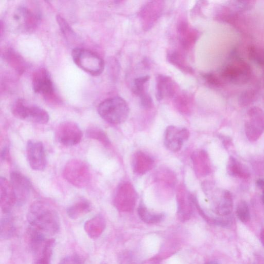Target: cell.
I'll use <instances>...</instances> for the list:
<instances>
[{"label": "cell", "mask_w": 264, "mask_h": 264, "mask_svg": "<svg viewBox=\"0 0 264 264\" xmlns=\"http://www.w3.org/2000/svg\"><path fill=\"white\" fill-rule=\"evenodd\" d=\"M29 230L47 238L60 230L61 222L56 210L46 201L38 200L30 207L27 215Z\"/></svg>", "instance_id": "6da1fadb"}, {"label": "cell", "mask_w": 264, "mask_h": 264, "mask_svg": "<svg viewBox=\"0 0 264 264\" xmlns=\"http://www.w3.org/2000/svg\"><path fill=\"white\" fill-rule=\"evenodd\" d=\"M39 21V14L24 5L18 6L11 10L5 19L8 29L17 33L33 32L37 27Z\"/></svg>", "instance_id": "7a4b0ae2"}, {"label": "cell", "mask_w": 264, "mask_h": 264, "mask_svg": "<svg viewBox=\"0 0 264 264\" xmlns=\"http://www.w3.org/2000/svg\"><path fill=\"white\" fill-rule=\"evenodd\" d=\"M99 115L107 122L119 124L124 122L128 117L129 108L122 98L114 97L106 99L98 108Z\"/></svg>", "instance_id": "3957f363"}, {"label": "cell", "mask_w": 264, "mask_h": 264, "mask_svg": "<svg viewBox=\"0 0 264 264\" xmlns=\"http://www.w3.org/2000/svg\"><path fill=\"white\" fill-rule=\"evenodd\" d=\"M63 177L74 187L80 189L84 188L90 183L91 170L85 162L73 159L66 164L63 170Z\"/></svg>", "instance_id": "277c9868"}, {"label": "cell", "mask_w": 264, "mask_h": 264, "mask_svg": "<svg viewBox=\"0 0 264 264\" xmlns=\"http://www.w3.org/2000/svg\"><path fill=\"white\" fill-rule=\"evenodd\" d=\"M72 57L77 67L90 75L98 76L104 70V61L93 51L76 48L72 52Z\"/></svg>", "instance_id": "5b68a950"}, {"label": "cell", "mask_w": 264, "mask_h": 264, "mask_svg": "<svg viewBox=\"0 0 264 264\" xmlns=\"http://www.w3.org/2000/svg\"><path fill=\"white\" fill-rule=\"evenodd\" d=\"M12 111L17 118L39 124H46L49 120V114L45 110L29 105L22 99H17L14 103Z\"/></svg>", "instance_id": "8992f818"}, {"label": "cell", "mask_w": 264, "mask_h": 264, "mask_svg": "<svg viewBox=\"0 0 264 264\" xmlns=\"http://www.w3.org/2000/svg\"><path fill=\"white\" fill-rule=\"evenodd\" d=\"M245 129L250 142H255L260 139L264 132V113L261 109L254 107L249 110Z\"/></svg>", "instance_id": "52a82bcc"}, {"label": "cell", "mask_w": 264, "mask_h": 264, "mask_svg": "<svg viewBox=\"0 0 264 264\" xmlns=\"http://www.w3.org/2000/svg\"><path fill=\"white\" fill-rule=\"evenodd\" d=\"M56 137L58 141L65 146H73L80 143L83 134L80 127L72 122H65L57 128Z\"/></svg>", "instance_id": "ba28073f"}, {"label": "cell", "mask_w": 264, "mask_h": 264, "mask_svg": "<svg viewBox=\"0 0 264 264\" xmlns=\"http://www.w3.org/2000/svg\"><path fill=\"white\" fill-rule=\"evenodd\" d=\"M27 157L31 168L36 171H43L47 165L45 148L42 142L30 140L27 145Z\"/></svg>", "instance_id": "9c48e42d"}, {"label": "cell", "mask_w": 264, "mask_h": 264, "mask_svg": "<svg viewBox=\"0 0 264 264\" xmlns=\"http://www.w3.org/2000/svg\"><path fill=\"white\" fill-rule=\"evenodd\" d=\"M137 194L130 184L124 183L118 188L114 203L115 207L121 212L133 210L137 201Z\"/></svg>", "instance_id": "30bf717a"}, {"label": "cell", "mask_w": 264, "mask_h": 264, "mask_svg": "<svg viewBox=\"0 0 264 264\" xmlns=\"http://www.w3.org/2000/svg\"><path fill=\"white\" fill-rule=\"evenodd\" d=\"M189 130L186 128L169 126L166 130L164 144L166 147L172 152L180 151L184 141L190 138Z\"/></svg>", "instance_id": "8fae6325"}, {"label": "cell", "mask_w": 264, "mask_h": 264, "mask_svg": "<svg viewBox=\"0 0 264 264\" xmlns=\"http://www.w3.org/2000/svg\"><path fill=\"white\" fill-rule=\"evenodd\" d=\"M10 182L16 196L17 204L21 205L25 203L32 190L30 181L21 172L13 171L11 173Z\"/></svg>", "instance_id": "7c38bea8"}, {"label": "cell", "mask_w": 264, "mask_h": 264, "mask_svg": "<svg viewBox=\"0 0 264 264\" xmlns=\"http://www.w3.org/2000/svg\"><path fill=\"white\" fill-rule=\"evenodd\" d=\"M251 74L249 66L240 60L227 65L222 72L227 80L235 83H243L248 81Z\"/></svg>", "instance_id": "4fadbf2b"}, {"label": "cell", "mask_w": 264, "mask_h": 264, "mask_svg": "<svg viewBox=\"0 0 264 264\" xmlns=\"http://www.w3.org/2000/svg\"><path fill=\"white\" fill-rule=\"evenodd\" d=\"M32 85L34 91L38 94L49 96L54 92V86L49 72L40 68L33 74Z\"/></svg>", "instance_id": "5bb4252c"}, {"label": "cell", "mask_w": 264, "mask_h": 264, "mask_svg": "<svg viewBox=\"0 0 264 264\" xmlns=\"http://www.w3.org/2000/svg\"><path fill=\"white\" fill-rule=\"evenodd\" d=\"M17 204L16 196L11 182L6 178H0V205L3 212L9 214Z\"/></svg>", "instance_id": "9a60e30c"}, {"label": "cell", "mask_w": 264, "mask_h": 264, "mask_svg": "<svg viewBox=\"0 0 264 264\" xmlns=\"http://www.w3.org/2000/svg\"><path fill=\"white\" fill-rule=\"evenodd\" d=\"M177 87L172 79L165 75H159L156 77V95L158 101L174 97Z\"/></svg>", "instance_id": "2e32d148"}, {"label": "cell", "mask_w": 264, "mask_h": 264, "mask_svg": "<svg viewBox=\"0 0 264 264\" xmlns=\"http://www.w3.org/2000/svg\"><path fill=\"white\" fill-rule=\"evenodd\" d=\"M106 225L105 219L103 216L98 215L85 223L84 230L90 238L97 239L102 234Z\"/></svg>", "instance_id": "e0dca14e"}, {"label": "cell", "mask_w": 264, "mask_h": 264, "mask_svg": "<svg viewBox=\"0 0 264 264\" xmlns=\"http://www.w3.org/2000/svg\"><path fill=\"white\" fill-rule=\"evenodd\" d=\"M184 191L180 190L177 196L178 214L179 219L182 222H186L191 218L192 214V201L190 195L186 196Z\"/></svg>", "instance_id": "ac0fdd59"}, {"label": "cell", "mask_w": 264, "mask_h": 264, "mask_svg": "<svg viewBox=\"0 0 264 264\" xmlns=\"http://www.w3.org/2000/svg\"><path fill=\"white\" fill-rule=\"evenodd\" d=\"M157 2H152L147 4L142 9L141 17L145 25H147V29L151 28L154 22L157 21L161 14L160 5L156 4Z\"/></svg>", "instance_id": "d6986e66"}, {"label": "cell", "mask_w": 264, "mask_h": 264, "mask_svg": "<svg viewBox=\"0 0 264 264\" xmlns=\"http://www.w3.org/2000/svg\"><path fill=\"white\" fill-rule=\"evenodd\" d=\"M233 209V200L231 194L228 191H224L214 208L215 213L219 216L226 217L231 214Z\"/></svg>", "instance_id": "ffe728a7"}, {"label": "cell", "mask_w": 264, "mask_h": 264, "mask_svg": "<svg viewBox=\"0 0 264 264\" xmlns=\"http://www.w3.org/2000/svg\"><path fill=\"white\" fill-rule=\"evenodd\" d=\"M178 32L181 44L186 49L191 47L197 40L198 37L197 31L191 28L186 22L180 23Z\"/></svg>", "instance_id": "44dd1931"}, {"label": "cell", "mask_w": 264, "mask_h": 264, "mask_svg": "<svg viewBox=\"0 0 264 264\" xmlns=\"http://www.w3.org/2000/svg\"><path fill=\"white\" fill-rule=\"evenodd\" d=\"M227 169L229 174L235 178L247 180L250 176L248 169L232 156H231L228 160Z\"/></svg>", "instance_id": "7402d4cb"}, {"label": "cell", "mask_w": 264, "mask_h": 264, "mask_svg": "<svg viewBox=\"0 0 264 264\" xmlns=\"http://www.w3.org/2000/svg\"><path fill=\"white\" fill-rule=\"evenodd\" d=\"M92 210V205L89 201L82 199L69 206L67 213L68 217L72 219H76L89 213Z\"/></svg>", "instance_id": "603a6c76"}, {"label": "cell", "mask_w": 264, "mask_h": 264, "mask_svg": "<svg viewBox=\"0 0 264 264\" xmlns=\"http://www.w3.org/2000/svg\"><path fill=\"white\" fill-rule=\"evenodd\" d=\"M154 161L151 157L142 152H138L135 159L134 171L140 174H143L150 170Z\"/></svg>", "instance_id": "cb8c5ba5"}, {"label": "cell", "mask_w": 264, "mask_h": 264, "mask_svg": "<svg viewBox=\"0 0 264 264\" xmlns=\"http://www.w3.org/2000/svg\"><path fill=\"white\" fill-rule=\"evenodd\" d=\"M16 228L13 219L9 216L3 218L0 223V237L2 239L8 240L16 234Z\"/></svg>", "instance_id": "d4e9b609"}, {"label": "cell", "mask_w": 264, "mask_h": 264, "mask_svg": "<svg viewBox=\"0 0 264 264\" xmlns=\"http://www.w3.org/2000/svg\"><path fill=\"white\" fill-rule=\"evenodd\" d=\"M167 61L169 63L185 72L192 73L193 70L189 66L183 56L176 51H171L167 54Z\"/></svg>", "instance_id": "484cf974"}, {"label": "cell", "mask_w": 264, "mask_h": 264, "mask_svg": "<svg viewBox=\"0 0 264 264\" xmlns=\"http://www.w3.org/2000/svg\"><path fill=\"white\" fill-rule=\"evenodd\" d=\"M138 214L142 221L148 224L160 223L164 218L163 214L151 212L143 204H141L138 208Z\"/></svg>", "instance_id": "4316f807"}, {"label": "cell", "mask_w": 264, "mask_h": 264, "mask_svg": "<svg viewBox=\"0 0 264 264\" xmlns=\"http://www.w3.org/2000/svg\"><path fill=\"white\" fill-rule=\"evenodd\" d=\"M192 160L198 172L203 174L208 172V156L204 151L195 152L192 155Z\"/></svg>", "instance_id": "83f0119b"}, {"label": "cell", "mask_w": 264, "mask_h": 264, "mask_svg": "<svg viewBox=\"0 0 264 264\" xmlns=\"http://www.w3.org/2000/svg\"><path fill=\"white\" fill-rule=\"evenodd\" d=\"M86 136L89 139L98 141L105 147L109 146L110 144V141L105 132L97 127L88 128Z\"/></svg>", "instance_id": "f1b7e54d"}, {"label": "cell", "mask_w": 264, "mask_h": 264, "mask_svg": "<svg viewBox=\"0 0 264 264\" xmlns=\"http://www.w3.org/2000/svg\"><path fill=\"white\" fill-rule=\"evenodd\" d=\"M6 58L11 65L18 72L22 73L24 70V61L15 51L12 50H9L6 53Z\"/></svg>", "instance_id": "f546056e"}, {"label": "cell", "mask_w": 264, "mask_h": 264, "mask_svg": "<svg viewBox=\"0 0 264 264\" xmlns=\"http://www.w3.org/2000/svg\"><path fill=\"white\" fill-rule=\"evenodd\" d=\"M150 80L149 75H145L136 78L134 82V92L140 98L148 93L146 92V84Z\"/></svg>", "instance_id": "4dcf8cb0"}, {"label": "cell", "mask_w": 264, "mask_h": 264, "mask_svg": "<svg viewBox=\"0 0 264 264\" xmlns=\"http://www.w3.org/2000/svg\"><path fill=\"white\" fill-rule=\"evenodd\" d=\"M236 214L243 223H247L250 221L249 208L245 201L242 200L239 203L236 208Z\"/></svg>", "instance_id": "1f68e13d"}, {"label": "cell", "mask_w": 264, "mask_h": 264, "mask_svg": "<svg viewBox=\"0 0 264 264\" xmlns=\"http://www.w3.org/2000/svg\"><path fill=\"white\" fill-rule=\"evenodd\" d=\"M58 23L61 28L62 33L69 41L75 39V33L70 27L67 21L61 16H57Z\"/></svg>", "instance_id": "d6a6232c"}, {"label": "cell", "mask_w": 264, "mask_h": 264, "mask_svg": "<svg viewBox=\"0 0 264 264\" xmlns=\"http://www.w3.org/2000/svg\"><path fill=\"white\" fill-rule=\"evenodd\" d=\"M264 54L259 52L254 47H251L249 49V55L251 59L260 65H264Z\"/></svg>", "instance_id": "836d02e7"}, {"label": "cell", "mask_w": 264, "mask_h": 264, "mask_svg": "<svg viewBox=\"0 0 264 264\" xmlns=\"http://www.w3.org/2000/svg\"><path fill=\"white\" fill-rule=\"evenodd\" d=\"M183 96H180L177 99V102L176 103H177V105L179 110L183 112H185L189 110V108L188 106L189 107L190 104V100L189 98L187 96H184V95H182Z\"/></svg>", "instance_id": "e575fe53"}, {"label": "cell", "mask_w": 264, "mask_h": 264, "mask_svg": "<svg viewBox=\"0 0 264 264\" xmlns=\"http://www.w3.org/2000/svg\"><path fill=\"white\" fill-rule=\"evenodd\" d=\"M59 264H81V259L76 255H71L64 258Z\"/></svg>", "instance_id": "d590c367"}, {"label": "cell", "mask_w": 264, "mask_h": 264, "mask_svg": "<svg viewBox=\"0 0 264 264\" xmlns=\"http://www.w3.org/2000/svg\"><path fill=\"white\" fill-rule=\"evenodd\" d=\"M204 78L209 84L213 86H218L221 85V82L219 78L213 74H206Z\"/></svg>", "instance_id": "8d00e7d4"}, {"label": "cell", "mask_w": 264, "mask_h": 264, "mask_svg": "<svg viewBox=\"0 0 264 264\" xmlns=\"http://www.w3.org/2000/svg\"><path fill=\"white\" fill-rule=\"evenodd\" d=\"M9 149L7 146L5 147L1 153V157L3 160H8L9 158Z\"/></svg>", "instance_id": "74e56055"}, {"label": "cell", "mask_w": 264, "mask_h": 264, "mask_svg": "<svg viewBox=\"0 0 264 264\" xmlns=\"http://www.w3.org/2000/svg\"><path fill=\"white\" fill-rule=\"evenodd\" d=\"M50 260L45 258L38 257L34 264H49Z\"/></svg>", "instance_id": "f35d334b"}, {"label": "cell", "mask_w": 264, "mask_h": 264, "mask_svg": "<svg viewBox=\"0 0 264 264\" xmlns=\"http://www.w3.org/2000/svg\"><path fill=\"white\" fill-rule=\"evenodd\" d=\"M256 184L260 190H264V179H258L256 181Z\"/></svg>", "instance_id": "ab89813d"}, {"label": "cell", "mask_w": 264, "mask_h": 264, "mask_svg": "<svg viewBox=\"0 0 264 264\" xmlns=\"http://www.w3.org/2000/svg\"><path fill=\"white\" fill-rule=\"evenodd\" d=\"M260 239L262 245L264 247V229H263L260 233Z\"/></svg>", "instance_id": "60d3db41"}, {"label": "cell", "mask_w": 264, "mask_h": 264, "mask_svg": "<svg viewBox=\"0 0 264 264\" xmlns=\"http://www.w3.org/2000/svg\"><path fill=\"white\" fill-rule=\"evenodd\" d=\"M205 264H219L218 261L215 260L210 261Z\"/></svg>", "instance_id": "b9f144b4"}, {"label": "cell", "mask_w": 264, "mask_h": 264, "mask_svg": "<svg viewBox=\"0 0 264 264\" xmlns=\"http://www.w3.org/2000/svg\"><path fill=\"white\" fill-rule=\"evenodd\" d=\"M261 200L264 204V190L262 191Z\"/></svg>", "instance_id": "7bdbcfd3"}]
</instances>
